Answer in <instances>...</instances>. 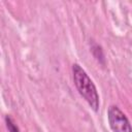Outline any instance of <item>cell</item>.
<instances>
[{"mask_svg": "<svg viewBox=\"0 0 132 132\" xmlns=\"http://www.w3.org/2000/svg\"><path fill=\"white\" fill-rule=\"evenodd\" d=\"M72 74L73 81L78 93L88 102L91 108L97 111L99 108V95L94 82L78 64L72 65Z\"/></svg>", "mask_w": 132, "mask_h": 132, "instance_id": "obj_1", "label": "cell"}, {"mask_svg": "<svg viewBox=\"0 0 132 132\" xmlns=\"http://www.w3.org/2000/svg\"><path fill=\"white\" fill-rule=\"evenodd\" d=\"M107 119L113 132H132V127L128 118L118 106L111 105L108 107Z\"/></svg>", "mask_w": 132, "mask_h": 132, "instance_id": "obj_2", "label": "cell"}, {"mask_svg": "<svg viewBox=\"0 0 132 132\" xmlns=\"http://www.w3.org/2000/svg\"><path fill=\"white\" fill-rule=\"evenodd\" d=\"M91 48H92L91 51H92L94 57L96 58V60H97L99 63H101V64L104 65V63H105V58H104V54H103V51H102L101 46H100L99 44H97V43H93V45H92Z\"/></svg>", "mask_w": 132, "mask_h": 132, "instance_id": "obj_3", "label": "cell"}, {"mask_svg": "<svg viewBox=\"0 0 132 132\" xmlns=\"http://www.w3.org/2000/svg\"><path fill=\"white\" fill-rule=\"evenodd\" d=\"M5 123H6V127H7L9 132H20L18 126L15 125V123L12 121V119L9 116L5 117Z\"/></svg>", "mask_w": 132, "mask_h": 132, "instance_id": "obj_4", "label": "cell"}]
</instances>
